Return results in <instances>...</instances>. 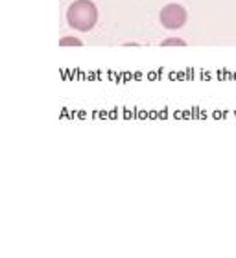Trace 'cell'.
Here are the masks:
<instances>
[{"label": "cell", "instance_id": "cell-3", "mask_svg": "<svg viewBox=\"0 0 236 258\" xmlns=\"http://www.w3.org/2000/svg\"><path fill=\"white\" fill-rule=\"evenodd\" d=\"M59 44H61V46H81L83 43L76 37H63L61 41H59Z\"/></svg>", "mask_w": 236, "mask_h": 258}, {"label": "cell", "instance_id": "cell-2", "mask_svg": "<svg viewBox=\"0 0 236 258\" xmlns=\"http://www.w3.org/2000/svg\"><path fill=\"white\" fill-rule=\"evenodd\" d=\"M161 22L168 30H179L187 22V10L179 4H168L161 10Z\"/></svg>", "mask_w": 236, "mask_h": 258}, {"label": "cell", "instance_id": "cell-4", "mask_svg": "<svg viewBox=\"0 0 236 258\" xmlns=\"http://www.w3.org/2000/svg\"><path fill=\"white\" fill-rule=\"evenodd\" d=\"M162 46H185V41H183V39H179V37H170V39H164V41H162Z\"/></svg>", "mask_w": 236, "mask_h": 258}, {"label": "cell", "instance_id": "cell-1", "mask_svg": "<svg viewBox=\"0 0 236 258\" xmlns=\"http://www.w3.org/2000/svg\"><path fill=\"white\" fill-rule=\"evenodd\" d=\"M67 21L69 26L80 32H89L96 26L98 21V10L91 0H76L72 2L67 11Z\"/></svg>", "mask_w": 236, "mask_h": 258}]
</instances>
